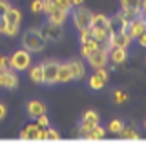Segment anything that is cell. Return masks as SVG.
<instances>
[{
  "instance_id": "obj_29",
  "label": "cell",
  "mask_w": 146,
  "mask_h": 147,
  "mask_svg": "<svg viewBox=\"0 0 146 147\" xmlns=\"http://www.w3.org/2000/svg\"><path fill=\"white\" fill-rule=\"evenodd\" d=\"M113 96H115V102H117V104H124V102L128 100V94L122 93V91H115Z\"/></svg>"
},
{
  "instance_id": "obj_32",
  "label": "cell",
  "mask_w": 146,
  "mask_h": 147,
  "mask_svg": "<svg viewBox=\"0 0 146 147\" xmlns=\"http://www.w3.org/2000/svg\"><path fill=\"white\" fill-rule=\"evenodd\" d=\"M37 123H38V125H40V127H48L49 125V120H48V116L46 115H40V116H37Z\"/></svg>"
},
{
  "instance_id": "obj_40",
  "label": "cell",
  "mask_w": 146,
  "mask_h": 147,
  "mask_svg": "<svg viewBox=\"0 0 146 147\" xmlns=\"http://www.w3.org/2000/svg\"><path fill=\"white\" fill-rule=\"evenodd\" d=\"M5 26H8V22H5V18H4V16H0V33H4Z\"/></svg>"
},
{
  "instance_id": "obj_17",
  "label": "cell",
  "mask_w": 146,
  "mask_h": 147,
  "mask_svg": "<svg viewBox=\"0 0 146 147\" xmlns=\"http://www.w3.org/2000/svg\"><path fill=\"white\" fill-rule=\"evenodd\" d=\"M4 18L8 24H20V20H22V13L18 9H15V7H9L8 9V13L4 15Z\"/></svg>"
},
{
  "instance_id": "obj_13",
  "label": "cell",
  "mask_w": 146,
  "mask_h": 147,
  "mask_svg": "<svg viewBox=\"0 0 146 147\" xmlns=\"http://www.w3.org/2000/svg\"><path fill=\"white\" fill-rule=\"evenodd\" d=\"M27 113H29L33 118H37V116H40V115H44V113H46V107H44L42 102L33 100V102H29V104H27Z\"/></svg>"
},
{
  "instance_id": "obj_3",
  "label": "cell",
  "mask_w": 146,
  "mask_h": 147,
  "mask_svg": "<svg viewBox=\"0 0 146 147\" xmlns=\"http://www.w3.org/2000/svg\"><path fill=\"white\" fill-rule=\"evenodd\" d=\"M91 18H93V13L88 11L86 7H81V5H78V9L73 11V20H75V26L78 27V31L89 29V27H91Z\"/></svg>"
},
{
  "instance_id": "obj_14",
  "label": "cell",
  "mask_w": 146,
  "mask_h": 147,
  "mask_svg": "<svg viewBox=\"0 0 146 147\" xmlns=\"http://www.w3.org/2000/svg\"><path fill=\"white\" fill-rule=\"evenodd\" d=\"M130 42H132V38L128 36V35H124V33L111 36V47H122V49H126L128 46H130Z\"/></svg>"
},
{
  "instance_id": "obj_15",
  "label": "cell",
  "mask_w": 146,
  "mask_h": 147,
  "mask_svg": "<svg viewBox=\"0 0 146 147\" xmlns=\"http://www.w3.org/2000/svg\"><path fill=\"white\" fill-rule=\"evenodd\" d=\"M100 46H99V42L97 40H93V38H89V40H86V42H82V47H81V53H82V56L84 58H88L89 55L93 53L95 49H99Z\"/></svg>"
},
{
  "instance_id": "obj_1",
  "label": "cell",
  "mask_w": 146,
  "mask_h": 147,
  "mask_svg": "<svg viewBox=\"0 0 146 147\" xmlns=\"http://www.w3.org/2000/svg\"><path fill=\"white\" fill-rule=\"evenodd\" d=\"M22 46H24L26 51H42L44 46H46V38L42 36L40 29H27L24 35H22Z\"/></svg>"
},
{
  "instance_id": "obj_31",
  "label": "cell",
  "mask_w": 146,
  "mask_h": 147,
  "mask_svg": "<svg viewBox=\"0 0 146 147\" xmlns=\"http://www.w3.org/2000/svg\"><path fill=\"white\" fill-rule=\"evenodd\" d=\"M11 7L8 0H0V16H4L5 13H8V9Z\"/></svg>"
},
{
  "instance_id": "obj_37",
  "label": "cell",
  "mask_w": 146,
  "mask_h": 147,
  "mask_svg": "<svg viewBox=\"0 0 146 147\" xmlns=\"http://www.w3.org/2000/svg\"><path fill=\"white\" fill-rule=\"evenodd\" d=\"M137 38H139V44H141L143 47H146V31H143V33H141V35H139Z\"/></svg>"
},
{
  "instance_id": "obj_18",
  "label": "cell",
  "mask_w": 146,
  "mask_h": 147,
  "mask_svg": "<svg viewBox=\"0 0 146 147\" xmlns=\"http://www.w3.org/2000/svg\"><path fill=\"white\" fill-rule=\"evenodd\" d=\"M91 27L93 29H100V27H108V16L106 15H93L91 18Z\"/></svg>"
},
{
  "instance_id": "obj_43",
  "label": "cell",
  "mask_w": 146,
  "mask_h": 147,
  "mask_svg": "<svg viewBox=\"0 0 146 147\" xmlns=\"http://www.w3.org/2000/svg\"><path fill=\"white\" fill-rule=\"evenodd\" d=\"M144 125H146V120H144Z\"/></svg>"
},
{
  "instance_id": "obj_22",
  "label": "cell",
  "mask_w": 146,
  "mask_h": 147,
  "mask_svg": "<svg viewBox=\"0 0 146 147\" xmlns=\"http://www.w3.org/2000/svg\"><path fill=\"white\" fill-rule=\"evenodd\" d=\"M82 122L84 123H89V125H99V115L95 111H88L86 115H84Z\"/></svg>"
},
{
  "instance_id": "obj_11",
  "label": "cell",
  "mask_w": 146,
  "mask_h": 147,
  "mask_svg": "<svg viewBox=\"0 0 146 147\" xmlns=\"http://www.w3.org/2000/svg\"><path fill=\"white\" fill-rule=\"evenodd\" d=\"M38 131H40V125H38V123H29V125L20 133V138L22 140H38Z\"/></svg>"
},
{
  "instance_id": "obj_28",
  "label": "cell",
  "mask_w": 146,
  "mask_h": 147,
  "mask_svg": "<svg viewBox=\"0 0 146 147\" xmlns=\"http://www.w3.org/2000/svg\"><path fill=\"white\" fill-rule=\"evenodd\" d=\"M5 35H9V36H15L16 33H18V24H8L5 26V29H4Z\"/></svg>"
},
{
  "instance_id": "obj_27",
  "label": "cell",
  "mask_w": 146,
  "mask_h": 147,
  "mask_svg": "<svg viewBox=\"0 0 146 147\" xmlns=\"http://www.w3.org/2000/svg\"><path fill=\"white\" fill-rule=\"evenodd\" d=\"M53 4L57 5V7H62L66 11H70L73 7V4H71V0H53Z\"/></svg>"
},
{
  "instance_id": "obj_25",
  "label": "cell",
  "mask_w": 146,
  "mask_h": 147,
  "mask_svg": "<svg viewBox=\"0 0 146 147\" xmlns=\"http://www.w3.org/2000/svg\"><path fill=\"white\" fill-rule=\"evenodd\" d=\"M122 127H124V123H122L121 120H111L110 125H108L110 133H113V134H119V133L122 131Z\"/></svg>"
},
{
  "instance_id": "obj_30",
  "label": "cell",
  "mask_w": 146,
  "mask_h": 147,
  "mask_svg": "<svg viewBox=\"0 0 146 147\" xmlns=\"http://www.w3.org/2000/svg\"><path fill=\"white\" fill-rule=\"evenodd\" d=\"M44 9V0H35V2L31 4V11L33 13H40Z\"/></svg>"
},
{
  "instance_id": "obj_39",
  "label": "cell",
  "mask_w": 146,
  "mask_h": 147,
  "mask_svg": "<svg viewBox=\"0 0 146 147\" xmlns=\"http://www.w3.org/2000/svg\"><path fill=\"white\" fill-rule=\"evenodd\" d=\"M38 140H48V131H44L40 127V131H38Z\"/></svg>"
},
{
  "instance_id": "obj_19",
  "label": "cell",
  "mask_w": 146,
  "mask_h": 147,
  "mask_svg": "<svg viewBox=\"0 0 146 147\" xmlns=\"http://www.w3.org/2000/svg\"><path fill=\"white\" fill-rule=\"evenodd\" d=\"M104 136H106V131H104L102 127L95 125L91 131H89V134H88V138H86V140H91V142H93V140H102Z\"/></svg>"
},
{
  "instance_id": "obj_26",
  "label": "cell",
  "mask_w": 146,
  "mask_h": 147,
  "mask_svg": "<svg viewBox=\"0 0 146 147\" xmlns=\"http://www.w3.org/2000/svg\"><path fill=\"white\" fill-rule=\"evenodd\" d=\"M141 13H135V11H130V9H122L121 11V16H122V20L126 22V24H130V22L135 18V16H139Z\"/></svg>"
},
{
  "instance_id": "obj_41",
  "label": "cell",
  "mask_w": 146,
  "mask_h": 147,
  "mask_svg": "<svg viewBox=\"0 0 146 147\" xmlns=\"http://www.w3.org/2000/svg\"><path fill=\"white\" fill-rule=\"evenodd\" d=\"M4 116H5V105H4V104H0V120H2Z\"/></svg>"
},
{
  "instance_id": "obj_35",
  "label": "cell",
  "mask_w": 146,
  "mask_h": 147,
  "mask_svg": "<svg viewBox=\"0 0 146 147\" xmlns=\"http://www.w3.org/2000/svg\"><path fill=\"white\" fill-rule=\"evenodd\" d=\"M5 69H9L8 67V58L0 55V71H5Z\"/></svg>"
},
{
  "instance_id": "obj_9",
  "label": "cell",
  "mask_w": 146,
  "mask_h": 147,
  "mask_svg": "<svg viewBox=\"0 0 146 147\" xmlns=\"http://www.w3.org/2000/svg\"><path fill=\"white\" fill-rule=\"evenodd\" d=\"M0 86L8 87V89H15L16 86H18V78H16V75L11 73L9 69L0 71Z\"/></svg>"
},
{
  "instance_id": "obj_38",
  "label": "cell",
  "mask_w": 146,
  "mask_h": 147,
  "mask_svg": "<svg viewBox=\"0 0 146 147\" xmlns=\"http://www.w3.org/2000/svg\"><path fill=\"white\" fill-rule=\"evenodd\" d=\"M139 11H141V15L146 18V0H141V4H139Z\"/></svg>"
},
{
  "instance_id": "obj_16",
  "label": "cell",
  "mask_w": 146,
  "mask_h": 147,
  "mask_svg": "<svg viewBox=\"0 0 146 147\" xmlns=\"http://www.w3.org/2000/svg\"><path fill=\"white\" fill-rule=\"evenodd\" d=\"M70 80H71L70 65H68V64H60V65H59V73H57V82L64 84V82H70Z\"/></svg>"
},
{
  "instance_id": "obj_20",
  "label": "cell",
  "mask_w": 146,
  "mask_h": 147,
  "mask_svg": "<svg viewBox=\"0 0 146 147\" xmlns=\"http://www.w3.org/2000/svg\"><path fill=\"white\" fill-rule=\"evenodd\" d=\"M29 76H31V80L35 82V84H42V82H44V75H42V67H40V65L33 67V69H31V73H29Z\"/></svg>"
},
{
  "instance_id": "obj_12",
  "label": "cell",
  "mask_w": 146,
  "mask_h": 147,
  "mask_svg": "<svg viewBox=\"0 0 146 147\" xmlns=\"http://www.w3.org/2000/svg\"><path fill=\"white\" fill-rule=\"evenodd\" d=\"M108 56H110V60L113 62V64H122V62L126 60V49H122V47H111L108 51Z\"/></svg>"
},
{
  "instance_id": "obj_5",
  "label": "cell",
  "mask_w": 146,
  "mask_h": 147,
  "mask_svg": "<svg viewBox=\"0 0 146 147\" xmlns=\"http://www.w3.org/2000/svg\"><path fill=\"white\" fill-rule=\"evenodd\" d=\"M108 60H110V56H108V51H104V49H95L91 55L88 56V62H89V65L95 67V69H99V67H106V64H108Z\"/></svg>"
},
{
  "instance_id": "obj_7",
  "label": "cell",
  "mask_w": 146,
  "mask_h": 147,
  "mask_svg": "<svg viewBox=\"0 0 146 147\" xmlns=\"http://www.w3.org/2000/svg\"><path fill=\"white\" fill-rule=\"evenodd\" d=\"M124 27H126V22L122 20L121 13H117L115 16L108 18V29L111 33V36H113V35H121V33L124 31Z\"/></svg>"
},
{
  "instance_id": "obj_33",
  "label": "cell",
  "mask_w": 146,
  "mask_h": 147,
  "mask_svg": "<svg viewBox=\"0 0 146 147\" xmlns=\"http://www.w3.org/2000/svg\"><path fill=\"white\" fill-rule=\"evenodd\" d=\"M91 38V29H82L81 31V42H86Z\"/></svg>"
},
{
  "instance_id": "obj_8",
  "label": "cell",
  "mask_w": 146,
  "mask_h": 147,
  "mask_svg": "<svg viewBox=\"0 0 146 147\" xmlns=\"http://www.w3.org/2000/svg\"><path fill=\"white\" fill-rule=\"evenodd\" d=\"M48 15H49V24H57V26H62L68 18V11L62 7H57V5H53Z\"/></svg>"
},
{
  "instance_id": "obj_36",
  "label": "cell",
  "mask_w": 146,
  "mask_h": 147,
  "mask_svg": "<svg viewBox=\"0 0 146 147\" xmlns=\"http://www.w3.org/2000/svg\"><path fill=\"white\" fill-rule=\"evenodd\" d=\"M97 75H99L100 78H102L104 82L108 80V73H106V69H104V67H99V69H97Z\"/></svg>"
},
{
  "instance_id": "obj_34",
  "label": "cell",
  "mask_w": 146,
  "mask_h": 147,
  "mask_svg": "<svg viewBox=\"0 0 146 147\" xmlns=\"http://www.w3.org/2000/svg\"><path fill=\"white\" fill-rule=\"evenodd\" d=\"M60 134L55 131V129H48V140H59Z\"/></svg>"
},
{
  "instance_id": "obj_21",
  "label": "cell",
  "mask_w": 146,
  "mask_h": 147,
  "mask_svg": "<svg viewBox=\"0 0 146 147\" xmlns=\"http://www.w3.org/2000/svg\"><path fill=\"white\" fill-rule=\"evenodd\" d=\"M121 4H122V9H130V11H135V13H141L139 11L141 0H121Z\"/></svg>"
},
{
  "instance_id": "obj_23",
  "label": "cell",
  "mask_w": 146,
  "mask_h": 147,
  "mask_svg": "<svg viewBox=\"0 0 146 147\" xmlns=\"http://www.w3.org/2000/svg\"><path fill=\"white\" fill-rule=\"evenodd\" d=\"M104 80H102V78H100L99 75H97V73H95V75L91 76V78H89V87H91V89H95V91H99V89H102L104 87Z\"/></svg>"
},
{
  "instance_id": "obj_4",
  "label": "cell",
  "mask_w": 146,
  "mask_h": 147,
  "mask_svg": "<svg viewBox=\"0 0 146 147\" xmlns=\"http://www.w3.org/2000/svg\"><path fill=\"white\" fill-rule=\"evenodd\" d=\"M59 62L57 60H46L42 67V75H44V84H55L57 82V73H59Z\"/></svg>"
},
{
  "instance_id": "obj_10",
  "label": "cell",
  "mask_w": 146,
  "mask_h": 147,
  "mask_svg": "<svg viewBox=\"0 0 146 147\" xmlns=\"http://www.w3.org/2000/svg\"><path fill=\"white\" fill-rule=\"evenodd\" d=\"M68 65H70V71H71V78H73V80H81V78L84 76V73H86L84 64H82L81 60H77V58L70 60Z\"/></svg>"
},
{
  "instance_id": "obj_6",
  "label": "cell",
  "mask_w": 146,
  "mask_h": 147,
  "mask_svg": "<svg viewBox=\"0 0 146 147\" xmlns=\"http://www.w3.org/2000/svg\"><path fill=\"white\" fill-rule=\"evenodd\" d=\"M40 33H42V36L46 38V40H55V42L60 40V38H62V35H64L62 27L57 26V24H49L48 27L40 29Z\"/></svg>"
},
{
  "instance_id": "obj_24",
  "label": "cell",
  "mask_w": 146,
  "mask_h": 147,
  "mask_svg": "<svg viewBox=\"0 0 146 147\" xmlns=\"http://www.w3.org/2000/svg\"><path fill=\"white\" fill-rule=\"evenodd\" d=\"M122 138H126V140H139V134L133 131L132 127H122V131L119 133Z\"/></svg>"
},
{
  "instance_id": "obj_42",
  "label": "cell",
  "mask_w": 146,
  "mask_h": 147,
  "mask_svg": "<svg viewBox=\"0 0 146 147\" xmlns=\"http://www.w3.org/2000/svg\"><path fill=\"white\" fill-rule=\"evenodd\" d=\"M82 2H84V0H71L73 5H82Z\"/></svg>"
},
{
  "instance_id": "obj_2",
  "label": "cell",
  "mask_w": 146,
  "mask_h": 147,
  "mask_svg": "<svg viewBox=\"0 0 146 147\" xmlns=\"http://www.w3.org/2000/svg\"><path fill=\"white\" fill-rule=\"evenodd\" d=\"M29 64H31V55H29V51H26V49L16 51V53L8 60V65L11 67V69H16V71L27 69Z\"/></svg>"
}]
</instances>
